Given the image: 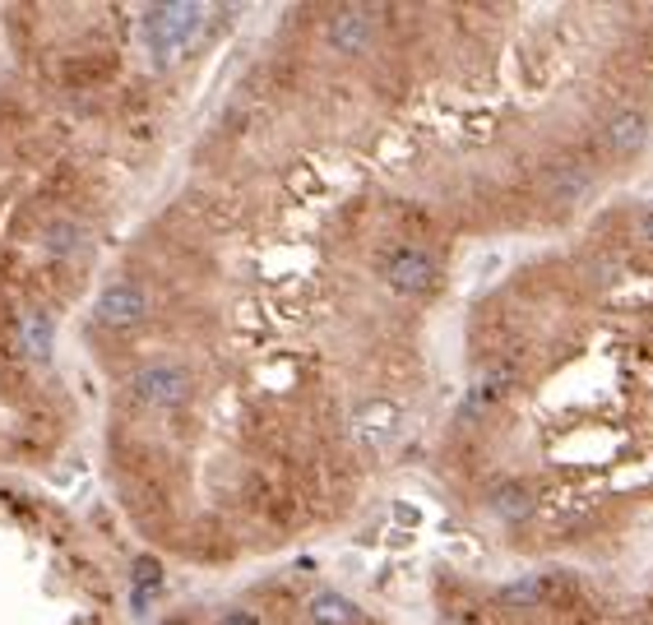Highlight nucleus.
<instances>
[{
    "label": "nucleus",
    "mask_w": 653,
    "mask_h": 625,
    "mask_svg": "<svg viewBox=\"0 0 653 625\" xmlns=\"http://www.w3.org/2000/svg\"><path fill=\"white\" fill-rule=\"evenodd\" d=\"M204 20L200 5H163L149 14V51L158 56L163 65L177 61V51L195 38V28Z\"/></svg>",
    "instance_id": "nucleus-1"
},
{
    "label": "nucleus",
    "mask_w": 653,
    "mask_h": 625,
    "mask_svg": "<svg viewBox=\"0 0 653 625\" xmlns=\"http://www.w3.org/2000/svg\"><path fill=\"white\" fill-rule=\"evenodd\" d=\"M385 278H389V288H394V292L422 297V292H432V288H436V265H432V255H426V251L404 246V251H394V255H389Z\"/></svg>",
    "instance_id": "nucleus-2"
},
{
    "label": "nucleus",
    "mask_w": 653,
    "mask_h": 625,
    "mask_svg": "<svg viewBox=\"0 0 653 625\" xmlns=\"http://www.w3.org/2000/svg\"><path fill=\"white\" fill-rule=\"evenodd\" d=\"M135 398L149 408H177L191 398V375L177 371V367H153L135 380Z\"/></svg>",
    "instance_id": "nucleus-3"
},
{
    "label": "nucleus",
    "mask_w": 653,
    "mask_h": 625,
    "mask_svg": "<svg viewBox=\"0 0 653 625\" xmlns=\"http://www.w3.org/2000/svg\"><path fill=\"white\" fill-rule=\"evenodd\" d=\"M144 316V292L130 288V283H112L107 292H102L98 302V320L112 324V329H130L135 320Z\"/></svg>",
    "instance_id": "nucleus-4"
},
{
    "label": "nucleus",
    "mask_w": 653,
    "mask_h": 625,
    "mask_svg": "<svg viewBox=\"0 0 653 625\" xmlns=\"http://www.w3.org/2000/svg\"><path fill=\"white\" fill-rule=\"evenodd\" d=\"M375 38V20L371 10H338L334 24H330V42L338 51H362Z\"/></svg>",
    "instance_id": "nucleus-5"
},
{
    "label": "nucleus",
    "mask_w": 653,
    "mask_h": 625,
    "mask_svg": "<svg viewBox=\"0 0 653 625\" xmlns=\"http://www.w3.org/2000/svg\"><path fill=\"white\" fill-rule=\"evenodd\" d=\"M357 431H362V441H367V445H385L394 431H399V408H394L389 398L362 404V412H357Z\"/></svg>",
    "instance_id": "nucleus-6"
},
{
    "label": "nucleus",
    "mask_w": 653,
    "mask_h": 625,
    "mask_svg": "<svg viewBox=\"0 0 653 625\" xmlns=\"http://www.w3.org/2000/svg\"><path fill=\"white\" fill-rule=\"evenodd\" d=\"M603 144L612 153H635L644 144V116L640 112H616L607 120V130H603Z\"/></svg>",
    "instance_id": "nucleus-7"
},
{
    "label": "nucleus",
    "mask_w": 653,
    "mask_h": 625,
    "mask_svg": "<svg viewBox=\"0 0 653 625\" xmlns=\"http://www.w3.org/2000/svg\"><path fill=\"white\" fill-rule=\"evenodd\" d=\"M552 588H556V579H552V575H524V579L505 584L496 598H501L505 607H533V602H542L547 594H552Z\"/></svg>",
    "instance_id": "nucleus-8"
},
{
    "label": "nucleus",
    "mask_w": 653,
    "mask_h": 625,
    "mask_svg": "<svg viewBox=\"0 0 653 625\" xmlns=\"http://www.w3.org/2000/svg\"><path fill=\"white\" fill-rule=\"evenodd\" d=\"M491 510L501 514V519H510V524H524V519H528V510H533L528 486H524V482H505L501 492L491 496Z\"/></svg>",
    "instance_id": "nucleus-9"
},
{
    "label": "nucleus",
    "mask_w": 653,
    "mask_h": 625,
    "mask_svg": "<svg viewBox=\"0 0 653 625\" xmlns=\"http://www.w3.org/2000/svg\"><path fill=\"white\" fill-rule=\"evenodd\" d=\"M353 621H357V612L348 598H338V594L311 598V625H353Z\"/></svg>",
    "instance_id": "nucleus-10"
},
{
    "label": "nucleus",
    "mask_w": 653,
    "mask_h": 625,
    "mask_svg": "<svg viewBox=\"0 0 653 625\" xmlns=\"http://www.w3.org/2000/svg\"><path fill=\"white\" fill-rule=\"evenodd\" d=\"M24 347H28L33 357H47L51 353V324L42 316H28L24 320Z\"/></svg>",
    "instance_id": "nucleus-11"
},
{
    "label": "nucleus",
    "mask_w": 653,
    "mask_h": 625,
    "mask_svg": "<svg viewBox=\"0 0 653 625\" xmlns=\"http://www.w3.org/2000/svg\"><path fill=\"white\" fill-rule=\"evenodd\" d=\"M158 584H163V565L153 561V556H140V561H135V594H140V602L149 588H158Z\"/></svg>",
    "instance_id": "nucleus-12"
},
{
    "label": "nucleus",
    "mask_w": 653,
    "mask_h": 625,
    "mask_svg": "<svg viewBox=\"0 0 653 625\" xmlns=\"http://www.w3.org/2000/svg\"><path fill=\"white\" fill-rule=\"evenodd\" d=\"M510 390V375L505 371H491L487 380H477V390H473V408H483V404H496Z\"/></svg>",
    "instance_id": "nucleus-13"
},
{
    "label": "nucleus",
    "mask_w": 653,
    "mask_h": 625,
    "mask_svg": "<svg viewBox=\"0 0 653 625\" xmlns=\"http://www.w3.org/2000/svg\"><path fill=\"white\" fill-rule=\"evenodd\" d=\"M218 625H260V616H255V612H228Z\"/></svg>",
    "instance_id": "nucleus-14"
},
{
    "label": "nucleus",
    "mask_w": 653,
    "mask_h": 625,
    "mask_svg": "<svg viewBox=\"0 0 653 625\" xmlns=\"http://www.w3.org/2000/svg\"><path fill=\"white\" fill-rule=\"evenodd\" d=\"M644 237H649V241H653V214H649V218H644Z\"/></svg>",
    "instance_id": "nucleus-15"
}]
</instances>
